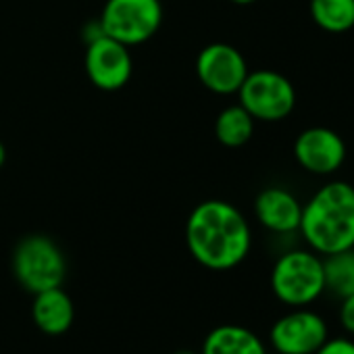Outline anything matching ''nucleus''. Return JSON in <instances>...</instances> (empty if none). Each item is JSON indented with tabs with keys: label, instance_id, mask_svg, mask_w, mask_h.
Masks as SVG:
<instances>
[{
	"label": "nucleus",
	"instance_id": "obj_1",
	"mask_svg": "<svg viewBox=\"0 0 354 354\" xmlns=\"http://www.w3.org/2000/svg\"><path fill=\"white\" fill-rule=\"evenodd\" d=\"M186 244L194 261L203 267L227 271L248 257L252 234L248 221L234 205L205 201L186 221Z\"/></svg>",
	"mask_w": 354,
	"mask_h": 354
},
{
	"label": "nucleus",
	"instance_id": "obj_2",
	"mask_svg": "<svg viewBox=\"0 0 354 354\" xmlns=\"http://www.w3.org/2000/svg\"><path fill=\"white\" fill-rule=\"evenodd\" d=\"M302 238L317 254L354 248V186L329 182L302 207Z\"/></svg>",
	"mask_w": 354,
	"mask_h": 354
},
{
	"label": "nucleus",
	"instance_id": "obj_3",
	"mask_svg": "<svg viewBox=\"0 0 354 354\" xmlns=\"http://www.w3.org/2000/svg\"><path fill=\"white\" fill-rule=\"evenodd\" d=\"M271 290L292 308L313 304L325 292L323 259L313 250H290L277 259L271 271Z\"/></svg>",
	"mask_w": 354,
	"mask_h": 354
},
{
	"label": "nucleus",
	"instance_id": "obj_4",
	"mask_svg": "<svg viewBox=\"0 0 354 354\" xmlns=\"http://www.w3.org/2000/svg\"><path fill=\"white\" fill-rule=\"evenodd\" d=\"M13 275L32 294L59 288L67 275V261L59 244L44 236H26L13 250Z\"/></svg>",
	"mask_w": 354,
	"mask_h": 354
},
{
	"label": "nucleus",
	"instance_id": "obj_5",
	"mask_svg": "<svg viewBox=\"0 0 354 354\" xmlns=\"http://www.w3.org/2000/svg\"><path fill=\"white\" fill-rule=\"evenodd\" d=\"M160 21V0H106L100 32L125 46H138L158 32Z\"/></svg>",
	"mask_w": 354,
	"mask_h": 354
},
{
	"label": "nucleus",
	"instance_id": "obj_6",
	"mask_svg": "<svg viewBox=\"0 0 354 354\" xmlns=\"http://www.w3.org/2000/svg\"><path fill=\"white\" fill-rule=\"evenodd\" d=\"M238 96L240 104L254 121H281L296 106V90L292 82L271 69L248 71Z\"/></svg>",
	"mask_w": 354,
	"mask_h": 354
},
{
	"label": "nucleus",
	"instance_id": "obj_7",
	"mask_svg": "<svg viewBox=\"0 0 354 354\" xmlns=\"http://www.w3.org/2000/svg\"><path fill=\"white\" fill-rule=\"evenodd\" d=\"M196 75L201 84L221 96L238 94L240 86L248 75L244 55L225 42L205 46L196 57Z\"/></svg>",
	"mask_w": 354,
	"mask_h": 354
},
{
	"label": "nucleus",
	"instance_id": "obj_8",
	"mask_svg": "<svg viewBox=\"0 0 354 354\" xmlns=\"http://www.w3.org/2000/svg\"><path fill=\"white\" fill-rule=\"evenodd\" d=\"M131 71L133 61L129 55V46L109 38L102 32L92 38L86 50V73L98 90H121L129 82Z\"/></svg>",
	"mask_w": 354,
	"mask_h": 354
},
{
	"label": "nucleus",
	"instance_id": "obj_9",
	"mask_svg": "<svg viewBox=\"0 0 354 354\" xmlns=\"http://www.w3.org/2000/svg\"><path fill=\"white\" fill-rule=\"evenodd\" d=\"M329 337L327 323L321 315L296 308L271 327L269 339L279 354H315Z\"/></svg>",
	"mask_w": 354,
	"mask_h": 354
},
{
	"label": "nucleus",
	"instance_id": "obj_10",
	"mask_svg": "<svg viewBox=\"0 0 354 354\" xmlns=\"http://www.w3.org/2000/svg\"><path fill=\"white\" fill-rule=\"evenodd\" d=\"M294 156L304 171L329 175L344 165L346 142L329 127H308L298 133L294 142Z\"/></svg>",
	"mask_w": 354,
	"mask_h": 354
},
{
	"label": "nucleus",
	"instance_id": "obj_11",
	"mask_svg": "<svg viewBox=\"0 0 354 354\" xmlns=\"http://www.w3.org/2000/svg\"><path fill=\"white\" fill-rule=\"evenodd\" d=\"M254 215L263 227L275 234H292L300 227L302 205L298 198L279 186L265 188L254 201Z\"/></svg>",
	"mask_w": 354,
	"mask_h": 354
},
{
	"label": "nucleus",
	"instance_id": "obj_12",
	"mask_svg": "<svg viewBox=\"0 0 354 354\" xmlns=\"http://www.w3.org/2000/svg\"><path fill=\"white\" fill-rule=\"evenodd\" d=\"M32 319L36 327L46 335L67 333L75 319V306L71 296L63 290V286L34 294Z\"/></svg>",
	"mask_w": 354,
	"mask_h": 354
},
{
	"label": "nucleus",
	"instance_id": "obj_13",
	"mask_svg": "<svg viewBox=\"0 0 354 354\" xmlns=\"http://www.w3.org/2000/svg\"><path fill=\"white\" fill-rule=\"evenodd\" d=\"M201 354H267V348L248 327L219 325L205 337Z\"/></svg>",
	"mask_w": 354,
	"mask_h": 354
},
{
	"label": "nucleus",
	"instance_id": "obj_14",
	"mask_svg": "<svg viewBox=\"0 0 354 354\" xmlns=\"http://www.w3.org/2000/svg\"><path fill=\"white\" fill-rule=\"evenodd\" d=\"M252 133H254V119L242 104L227 106L217 115L215 136L223 146L240 148L246 142H250Z\"/></svg>",
	"mask_w": 354,
	"mask_h": 354
},
{
	"label": "nucleus",
	"instance_id": "obj_15",
	"mask_svg": "<svg viewBox=\"0 0 354 354\" xmlns=\"http://www.w3.org/2000/svg\"><path fill=\"white\" fill-rule=\"evenodd\" d=\"M325 290H329L339 300L354 294V248L325 254L323 259Z\"/></svg>",
	"mask_w": 354,
	"mask_h": 354
},
{
	"label": "nucleus",
	"instance_id": "obj_16",
	"mask_svg": "<svg viewBox=\"0 0 354 354\" xmlns=\"http://www.w3.org/2000/svg\"><path fill=\"white\" fill-rule=\"evenodd\" d=\"M310 15L325 32H348L354 28V0H310Z\"/></svg>",
	"mask_w": 354,
	"mask_h": 354
},
{
	"label": "nucleus",
	"instance_id": "obj_17",
	"mask_svg": "<svg viewBox=\"0 0 354 354\" xmlns=\"http://www.w3.org/2000/svg\"><path fill=\"white\" fill-rule=\"evenodd\" d=\"M315 354H354V342L348 337H327Z\"/></svg>",
	"mask_w": 354,
	"mask_h": 354
},
{
	"label": "nucleus",
	"instance_id": "obj_18",
	"mask_svg": "<svg viewBox=\"0 0 354 354\" xmlns=\"http://www.w3.org/2000/svg\"><path fill=\"white\" fill-rule=\"evenodd\" d=\"M339 323L348 333H354V294L342 298L339 304Z\"/></svg>",
	"mask_w": 354,
	"mask_h": 354
},
{
	"label": "nucleus",
	"instance_id": "obj_19",
	"mask_svg": "<svg viewBox=\"0 0 354 354\" xmlns=\"http://www.w3.org/2000/svg\"><path fill=\"white\" fill-rule=\"evenodd\" d=\"M5 160H7V148H5L3 142H0V167L5 165Z\"/></svg>",
	"mask_w": 354,
	"mask_h": 354
},
{
	"label": "nucleus",
	"instance_id": "obj_20",
	"mask_svg": "<svg viewBox=\"0 0 354 354\" xmlns=\"http://www.w3.org/2000/svg\"><path fill=\"white\" fill-rule=\"evenodd\" d=\"M232 3H236V5H252V3H257V0H232Z\"/></svg>",
	"mask_w": 354,
	"mask_h": 354
},
{
	"label": "nucleus",
	"instance_id": "obj_21",
	"mask_svg": "<svg viewBox=\"0 0 354 354\" xmlns=\"http://www.w3.org/2000/svg\"><path fill=\"white\" fill-rule=\"evenodd\" d=\"M173 354H196V352H192V350H177V352H173Z\"/></svg>",
	"mask_w": 354,
	"mask_h": 354
}]
</instances>
